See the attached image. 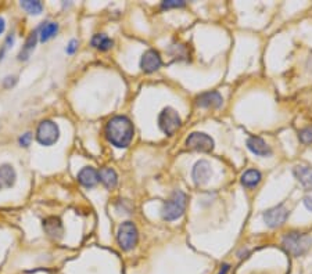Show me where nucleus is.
<instances>
[{
    "instance_id": "26",
    "label": "nucleus",
    "mask_w": 312,
    "mask_h": 274,
    "mask_svg": "<svg viewBox=\"0 0 312 274\" xmlns=\"http://www.w3.org/2000/svg\"><path fill=\"white\" fill-rule=\"evenodd\" d=\"M31 141H32V133H29V132L24 133L23 136L18 138V144L21 147H25V148L31 145Z\"/></svg>"
},
{
    "instance_id": "10",
    "label": "nucleus",
    "mask_w": 312,
    "mask_h": 274,
    "mask_svg": "<svg viewBox=\"0 0 312 274\" xmlns=\"http://www.w3.org/2000/svg\"><path fill=\"white\" fill-rule=\"evenodd\" d=\"M192 178L197 185H204L211 178V165L206 160L196 162L192 170Z\"/></svg>"
},
{
    "instance_id": "27",
    "label": "nucleus",
    "mask_w": 312,
    "mask_h": 274,
    "mask_svg": "<svg viewBox=\"0 0 312 274\" xmlns=\"http://www.w3.org/2000/svg\"><path fill=\"white\" fill-rule=\"evenodd\" d=\"M76 48H78V41H76V39H72V41L68 43V46H67L66 48L67 54H74L75 51H76Z\"/></svg>"
},
{
    "instance_id": "8",
    "label": "nucleus",
    "mask_w": 312,
    "mask_h": 274,
    "mask_svg": "<svg viewBox=\"0 0 312 274\" xmlns=\"http://www.w3.org/2000/svg\"><path fill=\"white\" fill-rule=\"evenodd\" d=\"M288 218V210L285 208V205H278L271 209L264 212V222L268 227H279L282 226Z\"/></svg>"
},
{
    "instance_id": "1",
    "label": "nucleus",
    "mask_w": 312,
    "mask_h": 274,
    "mask_svg": "<svg viewBox=\"0 0 312 274\" xmlns=\"http://www.w3.org/2000/svg\"><path fill=\"white\" fill-rule=\"evenodd\" d=\"M135 135V128L129 118L123 115L113 116L106 125L107 140L117 148H126L131 144Z\"/></svg>"
},
{
    "instance_id": "25",
    "label": "nucleus",
    "mask_w": 312,
    "mask_h": 274,
    "mask_svg": "<svg viewBox=\"0 0 312 274\" xmlns=\"http://www.w3.org/2000/svg\"><path fill=\"white\" fill-rule=\"evenodd\" d=\"M14 43V35L11 33V35H8L7 39L4 41V45H3V47L0 48V61L4 58V54H6V51H7L8 48L11 47V45Z\"/></svg>"
},
{
    "instance_id": "20",
    "label": "nucleus",
    "mask_w": 312,
    "mask_h": 274,
    "mask_svg": "<svg viewBox=\"0 0 312 274\" xmlns=\"http://www.w3.org/2000/svg\"><path fill=\"white\" fill-rule=\"evenodd\" d=\"M91 45L95 48L100 50V51H107V50H110V48L113 47L114 42H113V39H110L107 35H104V33H96L92 38Z\"/></svg>"
},
{
    "instance_id": "6",
    "label": "nucleus",
    "mask_w": 312,
    "mask_h": 274,
    "mask_svg": "<svg viewBox=\"0 0 312 274\" xmlns=\"http://www.w3.org/2000/svg\"><path fill=\"white\" fill-rule=\"evenodd\" d=\"M181 116L171 107L164 108L158 115V126L167 136H172L181 128Z\"/></svg>"
},
{
    "instance_id": "32",
    "label": "nucleus",
    "mask_w": 312,
    "mask_h": 274,
    "mask_svg": "<svg viewBox=\"0 0 312 274\" xmlns=\"http://www.w3.org/2000/svg\"><path fill=\"white\" fill-rule=\"evenodd\" d=\"M53 274H60V273H53Z\"/></svg>"
},
{
    "instance_id": "11",
    "label": "nucleus",
    "mask_w": 312,
    "mask_h": 274,
    "mask_svg": "<svg viewBox=\"0 0 312 274\" xmlns=\"http://www.w3.org/2000/svg\"><path fill=\"white\" fill-rule=\"evenodd\" d=\"M43 230L51 240H60L63 237V233H64L63 223L57 216H49V218L45 219L43 220Z\"/></svg>"
},
{
    "instance_id": "9",
    "label": "nucleus",
    "mask_w": 312,
    "mask_h": 274,
    "mask_svg": "<svg viewBox=\"0 0 312 274\" xmlns=\"http://www.w3.org/2000/svg\"><path fill=\"white\" fill-rule=\"evenodd\" d=\"M163 64V60L160 53L154 48H148L143 53L142 60H140V68L144 73H153L160 69Z\"/></svg>"
},
{
    "instance_id": "3",
    "label": "nucleus",
    "mask_w": 312,
    "mask_h": 274,
    "mask_svg": "<svg viewBox=\"0 0 312 274\" xmlns=\"http://www.w3.org/2000/svg\"><path fill=\"white\" fill-rule=\"evenodd\" d=\"M311 238L303 233H293L286 234L282 240V247L285 248V251L293 255V256H301L304 255L307 251L311 248Z\"/></svg>"
},
{
    "instance_id": "16",
    "label": "nucleus",
    "mask_w": 312,
    "mask_h": 274,
    "mask_svg": "<svg viewBox=\"0 0 312 274\" xmlns=\"http://www.w3.org/2000/svg\"><path fill=\"white\" fill-rule=\"evenodd\" d=\"M294 178L298 180V183L304 187L305 190L312 191V168L305 165H297L293 169Z\"/></svg>"
},
{
    "instance_id": "12",
    "label": "nucleus",
    "mask_w": 312,
    "mask_h": 274,
    "mask_svg": "<svg viewBox=\"0 0 312 274\" xmlns=\"http://www.w3.org/2000/svg\"><path fill=\"white\" fill-rule=\"evenodd\" d=\"M223 103V98L218 91H207L196 98V104L200 108H218Z\"/></svg>"
},
{
    "instance_id": "15",
    "label": "nucleus",
    "mask_w": 312,
    "mask_h": 274,
    "mask_svg": "<svg viewBox=\"0 0 312 274\" xmlns=\"http://www.w3.org/2000/svg\"><path fill=\"white\" fill-rule=\"evenodd\" d=\"M16 169L11 165H8V163L0 165V190L11 188L13 185L16 184Z\"/></svg>"
},
{
    "instance_id": "13",
    "label": "nucleus",
    "mask_w": 312,
    "mask_h": 274,
    "mask_svg": "<svg viewBox=\"0 0 312 274\" xmlns=\"http://www.w3.org/2000/svg\"><path fill=\"white\" fill-rule=\"evenodd\" d=\"M247 147H248V150H250L251 153L258 155V157L266 158V157H271L272 155L271 147L266 144L261 137H250V138L247 140Z\"/></svg>"
},
{
    "instance_id": "30",
    "label": "nucleus",
    "mask_w": 312,
    "mask_h": 274,
    "mask_svg": "<svg viewBox=\"0 0 312 274\" xmlns=\"http://www.w3.org/2000/svg\"><path fill=\"white\" fill-rule=\"evenodd\" d=\"M4 29H6V21L3 17H0V35L4 32Z\"/></svg>"
},
{
    "instance_id": "7",
    "label": "nucleus",
    "mask_w": 312,
    "mask_h": 274,
    "mask_svg": "<svg viewBox=\"0 0 312 274\" xmlns=\"http://www.w3.org/2000/svg\"><path fill=\"white\" fill-rule=\"evenodd\" d=\"M188 148L198 153H211L214 150V140L206 133L194 132L186 138Z\"/></svg>"
},
{
    "instance_id": "18",
    "label": "nucleus",
    "mask_w": 312,
    "mask_h": 274,
    "mask_svg": "<svg viewBox=\"0 0 312 274\" xmlns=\"http://www.w3.org/2000/svg\"><path fill=\"white\" fill-rule=\"evenodd\" d=\"M99 180L108 190H113L118 184V175L113 168H101L99 170Z\"/></svg>"
},
{
    "instance_id": "5",
    "label": "nucleus",
    "mask_w": 312,
    "mask_h": 274,
    "mask_svg": "<svg viewBox=\"0 0 312 274\" xmlns=\"http://www.w3.org/2000/svg\"><path fill=\"white\" fill-rule=\"evenodd\" d=\"M117 240L123 251L133 250L139 240V233H138L136 226L132 222L121 223L118 227V231H117Z\"/></svg>"
},
{
    "instance_id": "2",
    "label": "nucleus",
    "mask_w": 312,
    "mask_h": 274,
    "mask_svg": "<svg viewBox=\"0 0 312 274\" xmlns=\"http://www.w3.org/2000/svg\"><path fill=\"white\" fill-rule=\"evenodd\" d=\"M186 204H188L186 194L181 191V190H176L175 193H172V195L169 197V200L165 202L164 206H163V210H161L163 219L167 220V222H172V220L179 219L185 213Z\"/></svg>"
},
{
    "instance_id": "28",
    "label": "nucleus",
    "mask_w": 312,
    "mask_h": 274,
    "mask_svg": "<svg viewBox=\"0 0 312 274\" xmlns=\"http://www.w3.org/2000/svg\"><path fill=\"white\" fill-rule=\"evenodd\" d=\"M17 83V76H7L4 82H3V86L6 88V89H10L11 86H14Z\"/></svg>"
},
{
    "instance_id": "22",
    "label": "nucleus",
    "mask_w": 312,
    "mask_h": 274,
    "mask_svg": "<svg viewBox=\"0 0 312 274\" xmlns=\"http://www.w3.org/2000/svg\"><path fill=\"white\" fill-rule=\"evenodd\" d=\"M21 7L24 8L26 13L32 14V16H39L42 11H43V4L39 0H23L21 3Z\"/></svg>"
},
{
    "instance_id": "23",
    "label": "nucleus",
    "mask_w": 312,
    "mask_h": 274,
    "mask_svg": "<svg viewBox=\"0 0 312 274\" xmlns=\"http://www.w3.org/2000/svg\"><path fill=\"white\" fill-rule=\"evenodd\" d=\"M298 138H300V141H301V143H304V144H311L312 143V125L311 126H308V128H305V129L300 130V132H298Z\"/></svg>"
},
{
    "instance_id": "4",
    "label": "nucleus",
    "mask_w": 312,
    "mask_h": 274,
    "mask_svg": "<svg viewBox=\"0 0 312 274\" xmlns=\"http://www.w3.org/2000/svg\"><path fill=\"white\" fill-rule=\"evenodd\" d=\"M60 138V128L56 122L45 119L39 123L38 129H36V140L38 143L45 147L56 144Z\"/></svg>"
},
{
    "instance_id": "17",
    "label": "nucleus",
    "mask_w": 312,
    "mask_h": 274,
    "mask_svg": "<svg viewBox=\"0 0 312 274\" xmlns=\"http://www.w3.org/2000/svg\"><path fill=\"white\" fill-rule=\"evenodd\" d=\"M38 38H39L38 31H33V32H31L28 35V38H26V41H25V45L23 46V48H21L20 54H18V60H20V61H26V60L31 57L32 51L35 50V46H36Z\"/></svg>"
},
{
    "instance_id": "24",
    "label": "nucleus",
    "mask_w": 312,
    "mask_h": 274,
    "mask_svg": "<svg viewBox=\"0 0 312 274\" xmlns=\"http://www.w3.org/2000/svg\"><path fill=\"white\" fill-rule=\"evenodd\" d=\"M186 6V1L183 0H165L161 3V8L169 10V8H181Z\"/></svg>"
},
{
    "instance_id": "14",
    "label": "nucleus",
    "mask_w": 312,
    "mask_h": 274,
    "mask_svg": "<svg viewBox=\"0 0 312 274\" xmlns=\"http://www.w3.org/2000/svg\"><path fill=\"white\" fill-rule=\"evenodd\" d=\"M78 182L86 188H92L99 183V170L92 166H85L78 173Z\"/></svg>"
},
{
    "instance_id": "19",
    "label": "nucleus",
    "mask_w": 312,
    "mask_h": 274,
    "mask_svg": "<svg viewBox=\"0 0 312 274\" xmlns=\"http://www.w3.org/2000/svg\"><path fill=\"white\" fill-rule=\"evenodd\" d=\"M261 179H263V176H261L260 170L248 169L241 176V184L244 185L246 188H254L260 184Z\"/></svg>"
},
{
    "instance_id": "21",
    "label": "nucleus",
    "mask_w": 312,
    "mask_h": 274,
    "mask_svg": "<svg viewBox=\"0 0 312 274\" xmlns=\"http://www.w3.org/2000/svg\"><path fill=\"white\" fill-rule=\"evenodd\" d=\"M58 32V24L57 23H46L43 24L39 28L38 31V35H39V39L41 42H49L50 39H53Z\"/></svg>"
},
{
    "instance_id": "31",
    "label": "nucleus",
    "mask_w": 312,
    "mask_h": 274,
    "mask_svg": "<svg viewBox=\"0 0 312 274\" xmlns=\"http://www.w3.org/2000/svg\"><path fill=\"white\" fill-rule=\"evenodd\" d=\"M228 272H229V265H222L221 266V270H219V273L218 274H228Z\"/></svg>"
},
{
    "instance_id": "29",
    "label": "nucleus",
    "mask_w": 312,
    "mask_h": 274,
    "mask_svg": "<svg viewBox=\"0 0 312 274\" xmlns=\"http://www.w3.org/2000/svg\"><path fill=\"white\" fill-rule=\"evenodd\" d=\"M304 205L307 206V209L311 210V212H312V197H310V195H308V197H305V198H304Z\"/></svg>"
}]
</instances>
